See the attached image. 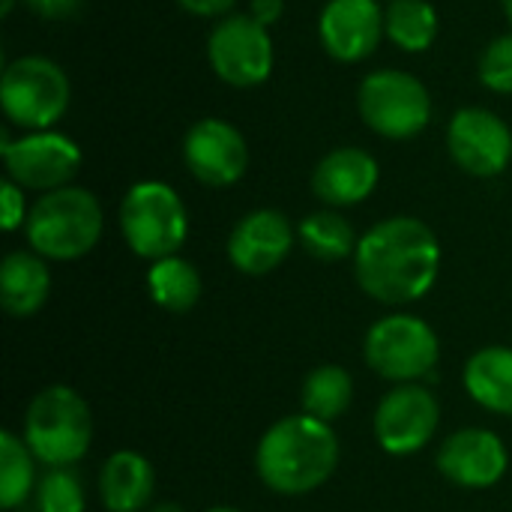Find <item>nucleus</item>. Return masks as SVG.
Returning a JSON list of instances; mask_svg holds the SVG:
<instances>
[{"instance_id": "a211bd4d", "label": "nucleus", "mask_w": 512, "mask_h": 512, "mask_svg": "<svg viewBox=\"0 0 512 512\" xmlns=\"http://www.w3.org/2000/svg\"><path fill=\"white\" fill-rule=\"evenodd\" d=\"M156 489L153 465L135 450H117L99 471V498L108 512H141Z\"/></svg>"}, {"instance_id": "6e6552de", "label": "nucleus", "mask_w": 512, "mask_h": 512, "mask_svg": "<svg viewBox=\"0 0 512 512\" xmlns=\"http://www.w3.org/2000/svg\"><path fill=\"white\" fill-rule=\"evenodd\" d=\"M363 354L378 378L393 384H417L438 366L441 342L423 318L396 312L369 327Z\"/></svg>"}, {"instance_id": "b1692460", "label": "nucleus", "mask_w": 512, "mask_h": 512, "mask_svg": "<svg viewBox=\"0 0 512 512\" xmlns=\"http://www.w3.org/2000/svg\"><path fill=\"white\" fill-rule=\"evenodd\" d=\"M384 27L396 48L420 54L438 36V12L429 0H390L384 9Z\"/></svg>"}, {"instance_id": "9b49d317", "label": "nucleus", "mask_w": 512, "mask_h": 512, "mask_svg": "<svg viewBox=\"0 0 512 512\" xmlns=\"http://www.w3.org/2000/svg\"><path fill=\"white\" fill-rule=\"evenodd\" d=\"M441 405L420 384H396L375 408V441L390 456L420 453L438 432Z\"/></svg>"}, {"instance_id": "2eb2a0df", "label": "nucleus", "mask_w": 512, "mask_h": 512, "mask_svg": "<svg viewBox=\"0 0 512 512\" xmlns=\"http://www.w3.org/2000/svg\"><path fill=\"white\" fill-rule=\"evenodd\" d=\"M384 33V9L378 0H330L318 18L321 45L339 63L366 60Z\"/></svg>"}, {"instance_id": "f03ea898", "label": "nucleus", "mask_w": 512, "mask_h": 512, "mask_svg": "<svg viewBox=\"0 0 512 512\" xmlns=\"http://www.w3.org/2000/svg\"><path fill=\"white\" fill-rule=\"evenodd\" d=\"M339 468V438L333 423L312 414L276 420L258 441L255 471L261 483L285 498L321 489Z\"/></svg>"}, {"instance_id": "412c9836", "label": "nucleus", "mask_w": 512, "mask_h": 512, "mask_svg": "<svg viewBox=\"0 0 512 512\" xmlns=\"http://www.w3.org/2000/svg\"><path fill=\"white\" fill-rule=\"evenodd\" d=\"M147 291L159 309L183 315L198 306L204 285H201V273L192 261L171 255V258L153 261V267L147 273Z\"/></svg>"}, {"instance_id": "a878e982", "label": "nucleus", "mask_w": 512, "mask_h": 512, "mask_svg": "<svg viewBox=\"0 0 512 512\" xmlns=\"http://www.w3.org/2000/svg\"><path fill=\"white\" fill-rule=\"evenodd\" d=\"M36 507L39 512H84L87 495L81 477L72 468H48L36 483Z\"/></svg>"}, {"instance_id": "aec40b11", "label": "nucleus", "mask_w": 512, "mask_h": 512, "mask_svg": "<svg viewBox=\"0 0 512 512\" xmlns=\"http://www.w3.org/2000/svg\"><path fill=\"white\" fill-rule=\"evenodd\" d=\"M462 384L480 408L512 417V348L489 345L474 351L465 363Z\"/></svg>"}, {"instance_id": "72a5a7b5", "label": "nucleus", "mask_w": 512, "mask_h": 512, "mask_svg": "<svg viewBox=\"0 0 512 512\" xmlns=\"http://www.w3.org/2000/svg\"><path fill=\"white\" fill-rule=\"evenodd\" d=\"M204 512H243V510H237V507H210V510H204Z\"/></svg>"}, {"instance_id": "7c9ffc66", "label": "nucleus", "mask_w": 512, "mask_h": 512, "mask_svg": "<svg viewBox=\"0 0 512 512\" xmlns=\"http://www.w3.org/2000/svg\"><path fill=\"white\" fill-rule=\"evenodd\" d=\"M282 12H285V0H252L249 3V15L264 27L276 24L282 18Z\"/></svg>"}, {"instance_id": "7ed1b4c3", "label": "nucleus", "mask_w": 512, "mask_h": 512, "mask_svg": "<svg viewBox=\"0 0 512 512\" xmlns=\"http://www.w3.org/2000/svg\"><path fill=\"white\" fill-rule=\"evenodd\" d=\"M27 243L48 261H78L102 237V207L90 189L63 186L45 192L27 213Z\"/></svg>"}, {"instance_id": "4468645a", "label": "nucleus", "mask_w": 512, "mask_h": 512, "mask_svg": "<svg viewBox=\"0 0 512 512\" xmlns=\"http://www.w3.org/2000/svg\"><path fill=\"white\" fill-rule=\"evenodd\" d=\"M438 471L462 489H492L510 468V453L492 429H459L438 447Z\"/></svg>"}, {"instance_id": "6ab92c4d", "label": "nucleus", "mask_w": 512, "mask_h": 512, "mask_svg": "<svg viewBox=\"0 0 512 512\" xmlns=\"http://www.w3.org/2000/svg\"><path fill=\"white\" fill-rule=\"evenodd\" d=\"M51 294V273L36 252H9L0 264V303L15 318L36 315Z\"/></svg>"}, {"instance_id": "9d476101", "label": "nucleus", "mask_w": 512, "mask_h": 512, "mask_svg": "<svg viewBox=\"0 0 512 512\" xmlns=\"http://www.w3.org/2000/svg\"><path fill=\"white\" fill-rule=\"evenodd\" d=\"M0 153L6 162V174L21 189L54 192L72 186V177L81 168V147L60 132H33L18 141H9L3 132Z\"/></svg>"}, {"instance_id": "ddd939ff", "label": "nucleus", "mask_w": 512, "mask_h": 512, "mask_svg": "<svg viewBox=\"0 0 512 512\" xmlns=\"http://www.w3.org/2000/svg\"><path fill=\"white\" fill-rule=\"evenodd\" d=\"M183 162L204 186H234L249 165V147L243 132L219 117L198 120L183 138Z\"/></svg>"}, {"instance_id": "1a4fd4ad", "label": "nucleus", "mask_w": 512, "mask_h": 512, "mask_svg": "<svg viewBox=\"0 0 512 512\" xmlns=\"http://www.w3.org/2000/svg\"><path fill=\"white\" fill-rule=\"evenodd\" d=\"M207 60L225 84L255 87L273 72V39L252 15H228L207 39Z\"/></svg>"}, {"instance_id": "bb28decb", "label": "nucleus", "mask_w": 512, "mask_h": 512, "mask_svg": "<svg viewBox=\"0 0 512 512\" xmlns=\"http://www.w3.org/2000/svg\"><path fill=\"white\" fill-rule=\"evenodd\" d=\"M480 81L495 93H512V33L486 45L480 57Z\"/></svg>"}, {"instance_id": "c756f323", "label": "nucleus", "mask_w": 512, "mask_h": 512, "mask_svg": "<svg viewBox=\"0 0 512 512\" xmlns=\"http://www.w3.org/2000/svg\"><path fill=\"white\" fill-rule=\"evenodd\" d=\"M177 3L198 18H219L225 12H231L237 0H177Z\"/></svg>"}, {"instance_id": "f3484780", "label": "nucleus", "mask_w": 512, "mask_h": 512, "mask_svg": "<svg viewBox=\"0 0 512 512\" xmlns=\"http://www.w3.org/2000/svg\"><path fill=\"white\" fill-rule=\"evenodd\" d=\"M381 168L372 153L360 147H339L327 153L312 171V192L327 207H354L378 186Z\"/></svg>"}, {"instance_id": "393cba45", "label": "nucleus", "mask_w": 512, "mask_h": 512, "mask_svg": "<svg viewBox=\"0 0 512 512\" xmlns=\"http://www.w3.org/2000/svg\"><path fill=\"white\" fill-rule=\"evenodd\" d=\"M36 456L24 438L0 432V504L3 510L21 507L36 489Z\"/></svg>"}, {"instance_id": "4be33fe9", "label": "nucleus", "mask_w": 512, "mask_h": 512, "mask_svg": "<svg viewBox=\"0 0 512 512\" xmlns=\"http://www.w3.org/2000/svg\"><path fill=\"white\" fill-rule=\"evenodd\" d=\"M303 414H312L324 423H336L354 402V378L345 366L327 363L306 375L300 390Z\"/></svg>"}, {"instance_id": "f8f14e48", "label": "nucleus", "mask_w": 512, "mask_h": 512, "mask_svg": "<svg viewBox=\"0 0 512 512\" xmlns=\"http://www.w3.org/2000/svg\"><path fill=\"white\" fill-rule=\"evenodd\" d=\"M447 150L465 174L498 177L512 162V132L489 108H462L447 126Z\"/></svg>"}, {"instance_id": "f257e3e1", "label": "nucleus", "mask_w": 512, "mask_h": 512, "mask_svg": "<svg viewBox=\"0 0 512 512\" xmlns=\"http://www.w3.org/2000/svg\"><path fill=\"white\" fill-rule=\"evenodd\" d=\"M441 273V243L414 216H393L372 225L354 252L357 285L384 306L423 300Z\"/></svg>"}, {"instance_id": "0eeeda50", "label": "nucleus", "mask_w": 512, "mask_h": 512, "mask_svg": "<svg viewBox=\"0 0 512 512\" xmlns=\"http://www.w3.org/2000/svg\"><path fill=\"white\" fill-rule=\"evenodd\" d=\"M357 108L363 123L390 141L420 135L432 120V96L426 84L402 69L369 72L357 87Z\"/></svg>"}, {"instance_id": "473e14b6", "label": "nucleus", "mask_w": 512, "mask_h": 512, "mask_svg": "<svg viewBox=\"0 0 512 512\" xmlns=\"http://www.w3.org/2000/svg\"><path fill=\"white\" fill-rule=\"evenodd\" d=\"M12 9H15V0H0V12H3V15H9Z\"/></svg>"}, {"instance_id": "f704fd0d", "label": "nucleus", "mask_w": 512, "mask_h": 512, "mask_svg": "<svg viewBox=\"0 0 512 512\" xmlns=\"http://www.w3.org/2000/svg\"><path fill=\"white\" fill-rule=\"evenodd\" d=\"M504 3V12H507V18L512 21V0H501Z\"/></svg>"}, {"instance_id": "39448f33", "label": "nucleus", "mask_w": 512, "mask_h": 512, "mask_svg": "<svg viewBox=\"0 0 512 512\" xmlns=\"http://www.w3.org/2000/svg\"><path fill=\"white\" fill-rule=\"evenodd\" d=\"M120 231L138 258L162 261L183 249L189 237V213L168 183L141 180L120 204Z\"/></svg>"}, {"instance_id": "c85d7f7f", "label": "nucleus", "mask_w": 512, "mask_h": 512, "mask_svg": "<svg viewBox=\"0 0 512 512\" xmlns=\"http://www.w3.org/2000/svg\"><path fill=\"white\" fill-rule=\"evenodd\" d=\"M39 18H48V21H60V18H69L81 9L84 0H24Z\"/></svg>"}, {"instance_id": "20e7f679", "label": "nucleus", "mask_w": 512, "mask_h": 512, "mask_svg": "<svg viewBox=\"0 0 512 512\" xmlns=\"http://www.w3.org/2000/svg\"><path fill=\"white\" fill-rule=\"evenodd\" d=\"M93 441L90 405L66 384L39 390L24 414V444L48 468H72Z\"/></svg>"}, {"instance_id": "dca6fc26", "label": "nucleus", "mask_w": 512, "mask_h": 512, "mask_svg": "<svg viewBox=\"0 0 512 512\" xmlns=\"http://www.w3.org/2000/svg\"><path fill=\"white\" fill-rule=\"evenodd\" d=\"M294 228L279 210L246 213L228 237V261L246 276L273 273L294 249Z\"/></svg>"}, {"instance_id": "2f4dec72", "label": "nucleus", "mask_w": 512, "mask_h": 512, "mask_svg": "<svg viewBox=\"0 0 512 512\" xmlns=\"http://www.w3.org/2000/svg\"><path fill=\"white\" fill-rule=\"evenodd\" d=\"M150 512H183L180 504H159V507H153Z\"/></svg>"}, {"instance_id": "cd10ccee", "label": "nucleus", "mask_w": 512, "mask_h": 512, "mask_svg": "<svg viewBox=\"0 0 512 512\" xmlns=\"http://www.w3.org/2000/svg\"><path fill=\"white\" fill-rule=\"evenodd\" d=\"M0 204H3V228L15 231L21 222H27V207H24V189L12 180H3L0 186Z\"/></svg>"}, {"instance_id": "5701e85b", "label": "nucleus", "mask_w": 512, "mask_h": 512, "mask_svg": "<svg viewBox=\"0 0 512 512\" xmlns=\"http://www.w3.org/2000/svg\"><path fill=\"white\" fill-rule=\"evenodd\" d=\"M297 240L318 261L354 258L357 243H360V237L351 228V222L342 213H336V210H318V213L306 216L300 222V228H297Z\"/></svg>"}, {"instance_id": "423d86ee", "label": "nucleus", "mask_w": 512, "mask_h": 512, "mask_svg": "<svg viewBox=\"0 0 512 512\" xmlns=\"http://www.w3.org/2000/svg\"><path fill=\"white\" fill-rule=\"evenodd\" d=\"M72 87L66 72L48 57H18L3 69L0 78V105L9 123L45 132L69 108Z\"/></svg>"}]
</instances>
